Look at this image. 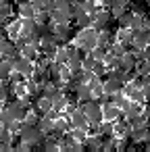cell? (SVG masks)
<instances>
[{
  "instance_id": "obj_1",
  "label": "cell",
  "mask_w": 150,
  "mask_h": 152,
  "mask_svg": "<svg viewBox=\"0 0 150 152\" xmlns=\"http://www.w3.org/2000/svg\"><path fill=\"white\" fill-rule=\"evenodd\" d=\"M96 44H98V31L94 27H83V29L77 31V36H75V46L77 48L90 52Z\"/></svg>"
},
{
  "instance_id": "obj_2",
  "label": "cell",
  "mask_w": 150,
  "mask_h": 152,
  "mask_svg": "<svg viewBox=\"0 0 150 152\" xmlns=\"http://www.w3.org/2000/svg\"><path fill=\"white\" fill-rule=\"evenodd\" d=\"M81 110L86 113V117H88V121L90 123H94V125H98V123H102L104 121V113H102V104L98 102V100H88L86 104H81Z\"/></svg>"
},
{
  "instance_id": "obj_3",
  "label": "cell",
  "mask_w": 150,
  "mask_h": 152,
  "mask_svg": "<svg viewBox=\"0 0 150 152\" xmlns=\"http://www.w3.org/2000/svg\"><path fill=\"white\" fill-rule=\"evenodd\" d=\"M113 19H115V15H113L110 11H106V9H98V11L94 13V23H92V27H94L96 31L106 29V27H110Z\"/></svg>"
},
{
  "instance_id": "obj_4",
  "label": "cell",
  "mask_w": 150,
  "mask_h": 152,
  "mask_svg": "<svg viewBox=\"0 0 150 152\" xmlns=\"http://www.w3.org/2000/svg\"><path fill=\"white\" fill-rule=\"evenodd\" d=\"M13 69L15 71H19V73H23L25 77H29L31 73H34V61L31 58H27V56H23V54H19L17 58H13Z\"/></svg>"
},
{
  "instance_id": "obj_5",
  "label": "cell",
  "mask_w": 150,
  "mask_h": 152,
  "mask_svg": "<svg viewBox=\"0 0 150 152\" xmlns=\"http://www.w3.org/2000/svg\"><path fill=\"white\" fill-rule=\"evenodd\" d=\"M69 123H71V127H81L86 131H88V125H90V121H88V117H86V113L81 108H75L69 115Z\"/></svg>"
},
{
  "instance_id": "obj_6",
  "label": "cell",
  "mask_w": 150,
  "mask_h": 152,
  "mask_svg": "<svg viewBox=\"0 0 150 152\" xmlns=\"http://www.w3.org/2000/svg\"><path fill=\"white\" fill-rule=\"evenodd\" d=\"M131 36H133V40H131V46H135V48H146L148 46V29L146 27H142V29H131Z\"/></svg>"
},
{
  "instance_id": "obj_7",
  "label": "cell",
  "mask_w": 150,
  "mask_h": 152,
  "mask_svg": "<svg viewBox=\"0 0 150 152\" xmlns=\"http://www.w3.org/2000/svg\"><path fill=\"white\" fill-rule=\"evenodd\" d=\"M102 113H104V119L106 121H117L121 117V108H117L113 104V98L106 100V102H102Z\"/></svg>"
},
{
  "instance_id": "obj_8",
  "label": "cell",
  "mask_w": 150,
  "mask_h": 152,
  "mask_svg": "<svg viewBox=\"0 0 150 152\" xmlns=\"http://www.w3.org/2000/svg\"><path fill=\"white\" fill-rule=\"evenodd\" d=\"M75 96H77V102H81V104H86L88 100L94 98L92 88H90L88 83H79V81H77V88H75Z\"/></svg>"
},
{
  "instance_id": "obj_9",
  "label": "cell",
  "mask_w": 150,
  "mask_h": 152,
  "mask_svg": "<svg viewBox=\"0 0 150 152\" xmlns=\"http://www.w3.org/2000/svg\"><path fill=\"white\" fill-rule=\"evenodd\" d=\"M17 13H19V17L27 19V17H34L36 15V9H34V4L29 2V0H21L19 7H17Z\"/></svg>"
},
{
  "instance_id": "obj_10",
  "label": "cell",
  "mask_w": 150,
  "mask_h": 152,
  "mask_svg": "<svg viewBox=\"0 0 150 152\" xmlns=\"http://www.w3.org/2000/svg\"><path fill=\"white\" fill-rule=\"evenodd\" d=\"M129 4H131V0H113L110 2V13L115 17H119V15H123L129 9Z\"/></svg>"
},
{
  "instance_id": "obj_11",
  "label": "cell",
  "mask_w": 150,
  "mask_h": 152,
  "mask_svg": "<svg viewBox=\"0 0 150 152\" xmlns=\"http://www.w3.org/2000/svg\"><path fill=\"white\" fill-rule=\"evenodd\" d=\"M135 63H138V61L133 58V54H131L129 50H127L125 54H121V56H119V67H121V69H125V71L135 69Z\"/></svg>"
},
{
  "instance_id": "obj_12",
  "label": "cell",
  "mask_w": 150,
  "mask_h": 152,
  "mask_svg": "<svg viewBox=\"0 0 150 152\" xmlns=\"http://www.w3.org/2000/svg\"><path fill=\"white\" fill-rule=\"evenodd\" d=\"M11 73H13V58L2 56V58H0V81H2V79H9Z\"/></svg>"
},
{
  "instance_id": "obj_13",
  "label": "cell",
  "mask_w": 150,
  "mask_h": 152,
  "mask_svg": "<svg viewBox=\"0 0 150 152\" xmlns=\"http://www.w3.org/2000/svg\"><path fill=\"white\" fill-rule=\"evenodd\" d=\"M54 121H56V119H50V117L42 115V117H40V121H38V127L48 135V133H52V131H54Z\"/></svg>"
},
{
  "instance_id": "obj_14",
  "label": "cell",
  "mask_w": 150,
  "mask_h": 152,
  "mask_svg": "<svg viewBox=\"0 0 150 152\" xmlns=\"http://www.w3.org/2000/svg\"><path fill=\"white\" fill-rule=\"evenodd\" d=\"M21 54L23 56H27V58H31V61H36L38 56H40V46H36V44H25L23 48H21Z\"/></svg>"
},
{
  "instance_id": "obj_15",
  "label": "cell",
  "mask_w": 150,
  "mask_h": 152,
  "mask_svg": "<svg viewBox=\"0 0 150 152\" xmlns=\"http://www.w3.org/2000/svg\"><path fill=\"white\" fill-rule=\"evenodd\" d=\"M131 40H133L131 29H123V27H121V29L117 31V42H121L125 48H127V46H131Z\"/></svg>"
},
{
  "instance_id": "obj_16",
  "label": "cell",
  "mask_w": 150,
  "mask_h": 152,
  "mask_svg": "<svg viewBox=\"0 0 150 152\" xmlns=\"http://www.w3.org/2000/svg\"><path fill=\"white\" fill-rule=\"evenodd\" d=\"M106 52H108V48H106V46H100V44H96V46L90 50V54H92L94 61H104Z\"/></svg>"
},
{
  "instance_id": "obj_17",
  "label": "cell",
  "mask_w": 150,
  "mask_h": 152,
  "mask_svg": "<svg viewBox=\"0 0 150 152\" xmlns=\"http://www.w3.org/2000/svg\"><path fill=\"white\" fill-rule=\"evenodd\" d=\"M75 23H77L79 29H83V27H92V23H94V15L86 13V15H81L79 19H75Z\"/></svg>"
},
{
  "instance_id": "obj_18",
  "label": "cell",
  "mask_w": 150,
  "mask_h": 152,
  "mask_svg": "<svg viewBox=\"0 0 150 152\" xmlns=\"http://www.w3.org/2000/svg\"><path fill=\"white\" fill-rule=\"evenodd\" d=\"M67 61H69V50H67L65 46H59L56 56H54V63H59V65H67Z\"/></svg>"
},
{
  "instance_id": "obj_19",
  "label": "cell",
  "mask_w": 150,
  "mask_h": 152,
  "mask_svg": "<svg viewBox=\"0 0 150 152\" xmlns=\"http://www.w3.org/2000/svg\"><path fill=\"white\" fill-rule=\"evenodd\" d=\"M135 73L138 75H150V61H146V58L138 61L135 63Z\"/></svg>"
},
{
  "instance_id": "obj_20",
  "label": "cell",
  "mask_w": 150,
  "mask_h": 152,
  "mask_svg": "<svg viewBox=\"0 0 150 152\" xmlns=\"http://www.w3.org/2000/svg\"><path fill=\"white\" fill-rule=\"evenodd\" d=\"M144 23H146V17H144V15H138V13H133V17H131V23H129V29H142V27H144Z\"/></svg>"
},
{
  "instance_id": "obj_21",
  "label": "cell",
  "mask_w": 150,
  "mask_h": 152,
  "mask_svg": "<svg viewBox=\"0 0 150 152\" xmlns=\"http://www.w3.org/2000/svg\"><path fill=\"white\" fill-rule=\"evenodd\" d=\"M129 100H133V102H140V104H146V94H144V90H142V88H135V90L131 92Z\"/></svg>"
},
{
  "instance_id": "obj_22",
  "label": "cell",
  "mask_w": 150,
  "mask_h": 152,
  "mask_svg": "<svg viewBox=\"0 0 150 152\" xmlns=\"http://www.w3.org/2000/svg\"><path fill=\"white\" fill-rule=\"evenodd\" d=\"M92 71H94V75L104 77V75H106V63H104V61H96L94 67H92Z\"/></svg>"
},
{
  "instance_id": "obj_23",
  "label": "cell",
  "mask_w": 150,
  "mask_h": 152,
  "mask_svg": "<svg viewBox=\"0 0 150 152\" xmlns=\"http://www.w3.org/2000/svg\"><path fill=\"white\" fill-rule=\"evenodd\" d=\"M11 13H13V2H9V0H2V2H0V15L9 17Z\"/></svg>"
},
{
  "instance_id": "obj_24",
  "label": "cell",
  "mask_w": 150,
  "mask_h": 152,
  "mask_svg": "<svg viewBox=\"0 0 150 152\" xmlns=\"http://www.w3.org/2000/svg\"><path fill=\"white\" fill-rule=\"evenodd\" d=\"M94 63H96V61H94V58H92V54L88 52V54L83 56V69H92V67H94Z\"/></svg>"
},
{
  "instance_id": "obj_25",
  "label": "cell",
  "mask_w": 150,
  "mask_h": 152,
  "mask_svg": "<svg viewBox=\"0 0 150 152\" xmlns=\"http://www.w3.org/2000/svg\"><path fill=\"white\" fill-rule=\"evenodd\" d=\"M7 98H9V92H7V88H4L2 83H0V106L7 102Z\"/></svg>"
},
{
  "instance_id": "obj_26",
  "label": "cell",
  "mask_w": 150,
  "mask_h": 152,
  "mask_svg": "<svg viewBox=\"0 0 150 152\" xmlns=\"http://www.w3.org/2000/svg\"><path fill=\"white\" fill-rule=\"evenodd\" d=\"M31 4L36 11H44V0H31Z\"/></svg>"
},
{
  "instance_id": "obj_27",
  "label": "cell",
  "mask_w": 150,
  "mask_h": 152,
  "mask_svg": "<svg viewBox=\"0 0 150 152\" xmlns=\"http://www.w3.org/2000/svg\"><path fill=\"white\" fill-rule=\"evenodd\" d=\"M146 40H148V46H150V31H148V38H146Z\"/></svg>"
}]
</instances>
